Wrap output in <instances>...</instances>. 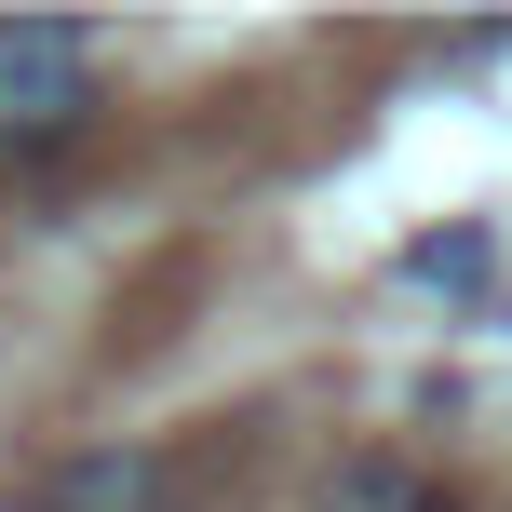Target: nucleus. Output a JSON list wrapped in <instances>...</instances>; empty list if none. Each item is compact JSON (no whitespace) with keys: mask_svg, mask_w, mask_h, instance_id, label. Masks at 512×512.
Segmentation results:
<instances>
[{"mask_svg":"<svg viewBox=\"0 0 512 512\" xmlns=\"http://www.w3.org/2000/svg\"><path fill=\"white\" fill-rule=\"evenodd\" d=\"M162 499H176V472H162L149 445H81L41 486V512H162Z\"/></svg>","mask_w":512,"mask_h":512,"instance_id":"nucleus-2","label":"nucleus"},{"mask_svg":"<svg viewBox=\"0 0 512 512\" xmlns=\"http://www.w3.org/2000/svg\"><path fill=\"white\" fill-rule=\"evenodd\" d=\"M95 81H108V41L68 14H14L0 27V135L14 149H54V135L95 122Z\"/></svg>","mask_w":512,"mask_h":512,"instance_id":"nucleus-1","label":"nucleus"},{"mask_svg":"<svg viewBox=\"0 0 512 512\" xmlns=\"http://www.w3.org/2000/svg\"><path fill=\"white\" fill-rule=\"evenodd\" d=\"M324 512H432V486H418L405 459H351V472L324 486Z\"/></svg>","mask_w":512,"mask_h":512,"instance_id":"nucleus-3","label":"nucleus"},{"mask_svg":"<svg viewBox=\"0 0 512 512\" xmlns=\"http://www.w3.org/2000/svg\"><path fill=\"white\" fill-rule=\"evenodd\" d=\"M27 512H41V499H27Z\"/></svg>","mask_w":512,"mask_h":512,"instance_id":"nucleus-4","label":"nucleus"}]
</instances>
